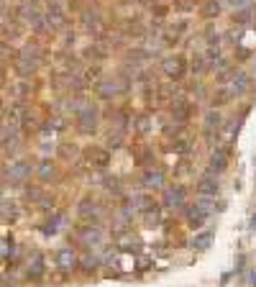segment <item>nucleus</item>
Segmentation results:
<instances>
[{"instance_id": "obj_1", "label": "nucleus", "mask_w": 256, "mask_h": 287, "mask_svg": "<svg viewBox=\"0 0 256 287\" xmlns=\"http://www.w3.org/2000/svg\"><path fill=\"white\" fill-rule=\"evenodd\" d=\"M97 121H100L97 105H95V103H87V105L77 113V131L82 133V136H93V133L97 131Z\"/></svg>"}, {"instance_id": "obj_2", "label": "nucleus", "mask_w": 256, "mask_h": 287, "mask_svg": "<svg viewBox=\"0 0 256 287\" xmlns=\"http://www.w3.org/2000/svg\"><path fill=\"white\" fill-rule=\"evenodd\" d=\"M208 215H210V210H205L200 203L185 205V223H187L190 228H195V231H200L208 223Z\"/></svg>"}, {"instance_id": "obj_3", "label": "nucleus", "mask_w": 256, "mask_h": 287, "mask_svg": "<svg viewBox=\"0 0 256 287\" xmlns=\"http://www.w3.org/2000/svg\"><path fill=\"white\" fill-rule=\"evenodd\" d=\"M161 203L167 205V208H185L187 205V187L185 185H169L167 190H164Z\"/></svg>"}, {"instance_id": "obj_4", "label": "nucleus", "mask_w": 256, "mask_h": 287, "mask_svg": "<svg viewBox=\"0 0 256 287\" xmlns=\"http://www.w3.org/2000/svg\"><path fill=\"white\" fill-rule=\"evenodd\" d=\"M31 175H33V167H31V161H26V159H18V161H13V164L8 167V179H11L13 185L29 182Z\"/></svg>"}, {"instance_id": "obj_5", "label": "nucleus", "mask_w": 256, "mask_h": 287, "mask_svg": "<svg viewBox=\"0 0 256 287\" xmlns=\"http://www.w3.org/2000/svg\"><path fill=\"white\" fill-rule=\"evenodd\" d=\"M164 182H167V175H164V169H154V167H146L144 175H141V187L146 192L151 190H161Z\"/></svg>"}, {"instance_id": "obj_6", "label": "nucleus", "mask_w": 256, "mask_h": 287, "mask_svg": "<svg viewBox=\"0 0 256 287\" xmlns=\"http://www.w3.org/2000/svg\"><path fill=\"white\" fill-rule=\"evenodd\" d=\"M195 103H190V100H172L169 103V113H172V118H175V123H182L185 126L192 115H195Z\"/></svg>"}, {"instance_id": "obj_7", "label": "nucleus", "mask_w": 256, "mask_h": 287, "mask_svg": "<svg viewBox=\"0 0 256 287\" xmlns=\"http://www.w3.org/2000/svg\"><path fill=\"white\" fill-rule=\"evenodd\" d=\"M54 262H57V267L62 272H72V269L80 264V256L72 246H62V249L54 251Z\"/></svg>"}, {"instance_id": "obj_8", "label": "nucleus", "mask_w": 256, "mask_h": 287, "mask_svg": "<svg viewBox=\"0 0 256 287\" xmlns=\"http://www.w3.org/2000/svg\"><path fill=\"white\" fill-rule=\"evenodd\" d=\"M128 90V82L123 80H100L97 82V95L103 97V100H113L115 95H121Z\"/></svg>"}, {"instance_id": "obj_9", "label": "nucleus", "mask_w": 256, "mask_h": 287, "mask_svg": "<svg viewBox=\"0 0 256 287\" xmlns=\"http://www.w3.org/2000/svg\"><path fill=\"white\" fill-rule=\"evenodd\" d=\"M161 69H164V75H167L169 80H182L187 75V62L182 59L179 54L177 57H167L161 62Z\"/></svg>"}, {"instance_id": "obj_10", "label": "nucleus", "mask_w": 256, "mask_h": 287, "mask_svg": "<svg viewBox=\"0 0 256 287\" xmlns=\"http://www.w3.org/2000/svg\"><path fill=\"white\" fill-rule=\"evenodd\" d=\"M85 161L95 169H105L111 164V151L105 146H90V149H85Z\"/></svg>"}, {"instance_id": "obj_11", "label": "nucleus", "mask_w": 256, "mask_h": 287, "mask_svg": "<svg viewBox=\"0 0 256 287\" xmlns=\"http://www.w3.org/2000/svg\"><path fill=\"white\" fill-rule=\"evenodd\" d=\"M195 190L200 197H215L218 192H221V182H218V175L213 172H208L197 179V185H195Z\"/></svg>"}, {"instance_id": "obj_12", "label": "nucleus", "mask_w": 256, "mask_h": 287, "mask_svg": "<svg viewBox=\"0 0 256 287\" xmlns=\"http://www.w3.org/2000/svg\"><path fill=\"white\" fill-rule=\"evenodd\" d=\"M100 213H103V208H100V203L93 200V197H85V200L77 205V215L82 221H97Z\"/></svg>"}, {"instance_id": "obj_13", "label": "nucleus", "mask_w": 256, "mask_h": 287, "mask_svg": "<svg viewBox=\"0 0 256 287\" xmlns=\"http://www.w3.org/2000/svg\"><path fill=\"white\" fill-rule=\"evenodd\" d=\"M77 233H80V241H82L85 246H97L100 241L105 239L103 231H100V226H95V223H93V226H80Z\"/></svg>"}, {"instance_id": "obj_14", "label": "nucleus", "mask_w": 256, "mask_h": 287, "mask_svg": "<svg viewBox=\"0 0 256 287\" xmlns=\"http://www.w3.org/2000/svg\"><path fill=\"white\" fill-rule=\"evenodd\" d=\"M228 161H231V154H228L225 149H215L213 154H210V161H208V169L213 175H221L228 169Z\"/></svg>"}, {"instance_id": "obj_15", "label": "nucleus", "mask_w": 256, "mask_h": 287, "mask_svg": "<svg viewBox=\"0 0 256 287\" xmlns=\"http://www.w3.org/2000/svg\"><path fill=\"white\" fill-rule=\"evenodd\" d=\"M44 272H47V259H44L41 251H33V256H31V262H29V277L36 282V280H41Z\"/></svg>"}, {"instance_id": "obj_16", "label": "nucleus", "mask_w": 256, "mask_h": 287, "mask_svg": "<svg viewBox=\"0 0 256 287\" xmlns=\"http://www.w3.org/2000/svg\"><path fill=\"white\" fill-rule=\"evenodd\" d=\"M223 128V115L218 111H208L205 113V136L208 139H215V133Z\"/></svg>"}, {"instance_id": "obj_17", "label": "nucleus", "mask_w": 256, "mask_h": 287, "mask_svg": "<svg viewBox=\"0 0 256 287\" xmlns=\"http://www.w3.org/2000/svg\"><path fill=\"white\" fill-rule=\"evenodd\" d=\"M133 161H136L139 167H151V164H154V149L146 146V144L133 146Z\"/></svg>"}, {"instance_id": "obj_18", "label": "nucleus", "mask_w": 256, "mask_h": 287, "mask_svg": "<svg viewBox=\"0 0 256 287\" xmlns=\"http://www.w3.org/2000/svg\"><path fill=\"white\" fill-rule=\"evenodd\" d=\"M157 205V200H154V195L151 192H136L133 197H131V208L133 210H149V208H154Z\"/></svg>"}, {"instance_id": "obj_19", "label": "nucleus", "mask_w": 256, "mask_h": 287, "mask_svg": "<svg viewBox=\"0 0 256 287\" xmlns=\"http://www.w3.org/2000/svg\"><path fill=\"white\" fill-rule=\"evenodd\" d=\"M64 223H67V215H64V213H54L51 215V218L47 221V223H44V233H47V236H54V233H59V228L64 226Z\"/></svg>"}, {"instance_id": "obj_20", "label": "nucleus", "mask_w": 256, "mask_h": 287, "mask_svg": "<svg viewBox=\"0 0 256 287\" xmlns=\"http://www.w3.org/2000/svg\"><path fill=\"white\" fill-rule=\"evenodd\" d=\"M231 82H233V85H231V93H233V95H243L246 90H249V82H251V77L246 75V72H236Z\"/></svg>"}, {"instance_id": "obj_21", "label": "nucleus", "mask_w": 256, "mask_h": 287, "mask_svg": "<svg viewBox=\"0 0 256 287\" xmlns=\"http://www.w3.org/2000/svg\"><path fill=\"white\" fill-rule=\"evenodd\" d=\"M36 172H39V177L44 179V182H49V179L57 177V164H54L51 159H44L39 167H36Z\"/></svg>"}, {"instance_id": "obj_22", "label": "nucleus", "mask_w": 256, "mask_h": 287, "mask_svg": "<svg viewBox=\"0 0 256 287\" xmlns=\"http://www.w3.org/2000/svg\"><path fill=\"white\" fill-rule=\"evenodd\" d=\"M151 128H154V123H151V115H149V113H141L139 118L133 121V131L139 133V136H146Z\"/></svg>"}, {"instance_id": "obj_23", "label": "nucleus", "mask_w": 256, "mask_h": 287, "mask_svg": "<svg viewBox=\"0 0 256 287\" xmlns=\"http://www.w3.org/2000/svg\"><path fill=\"white\" fill-rule=\"evenodd\" d=\"M144 223H146V228H157V226H159V223H161V210H159V205H154V208L144 210Z\"/></svg>"}, {"instance_id": "obj_24", "label": "nucleus", "mask_w": 256, "mask_h": 287, "mask_svg": "<svg viewBox=\"0 0 256 287\" xmlns=\"http://www.w3.org/2000/svg\"><path fill=\"white\" fill-rule=\"evenodd\" d=\"M0 215H3L5 221H16L18 215H21V210H18V205L13 200H3L0 203Z\"/></svg>"}, {"instance_id": "obj_25", "label": "nucleus", "mask_w": 256, "mask_h": 287, "mask_svg": "<svg viewBox=\"0 0 256 287\" xmlns=\"http://www.w3.org/2000/svg\"><path fill=\"white\" fill-rule=\"evenodd\" d=\"M210 244H213V231H200L192 236V246L195 249H208Z\"/></svg>"}, {"instance_id": "obj_26", "label": "nucleus", "mask_w": 256, "mask_h": 287, "mask_svg": "<svg viewBox=\"0 0 256 287\" xmlns=\"http://www.w3.org/2000/svg\"><path fill=\"white\" fill-rule=\"evenodd\" d=\"M103 187H105L111 195H123V187H121V179H118V177L105 175V177H103Z\"/></svg>"}, {"instance_id": "obj_27", "label": "nucleus", "mask_w": 256, "mask_h": 287, "mask_svg": "<svg viewBox=\"0 0 256 287\" xmlns=\"http://www.w3.org/2000/svg\"><path fill=\"white\" fill-rule=\"evenodd\" d=\"M187 69H192V75H205L208 72V62L203 57H192V62H187Z\"/></svg>"}, {"instance_id": "obj_28", "label": "nucleus", "mask_w": 256, "mask_h": 287, "mask_svg": "<svg viewBox=\"0 0 256 287\" xmlns=\"http://www.w3.org/2000/svg\"><path fill=\"white\" fill-rule=\"evenodd\" d=\"M233 93L228 87H218V93H213V105H225L228 100H233Z\"/></svg>"}, {"instance_id": "obj_29", "label": "nucleus", "mask_w": 256, "mask_h": 287, "mask_svg": "<svg viewBox=\"0 0 256 287\" xmlns=\"http://www.w3.org/2000/svg\"><path fill=\"white\" fill-rule=\"evenodd\" d=\"M123 141H126V128H118L115 133H111V136H108V146H123ZM105 146V149H108Z\"/></svg>"}, {"instance_id": "obj_30", "label": "nucleus", "mask_w": 256, "mask_h": 287, "mask_svg": "<svg viewBox=\"0 0 256 287\" xmlns=\"http://www.w3.org/2000/svg\"><path fill=\"white\" fill-rule=\"evenodd\" d=\"M221 13V3H215V0H210V3H205V8H203V16H218Z\"/></svg>"}, {"instance_id": "obj_31", "label": "nucleus", "mask_w": 256, "mask_h": 287, "mask_svg": "<svg viewBox=\"0 0 256 287\" xmlns=\"http://www.w3.org/2000/svg\"><path fill=\"white\" fill-rule=\"evenodd\" d=\"M13 249V239H0V256H8Z\"/></svg>"}, {"instance_id": "obj_32", "label": "nucleus", "mask_w": 256, "mask_h": 287, "mask_svg": "<svg viewBox=\"0 0 256 287\" xmlns=\"http://www.w3.org/2000/svg\"><path fill=\"white\" fill-rule=\"evenodd\" d=\"M85 26H87L90 31H97V26H100V18H97V16H90V13H87V16H85Z\"/></svg>"}, {"instance_id": "obj_33", "label": "nucleus", "mask_w": 256, "mask_h": 287, "mask_svg": "<svg viewBox=\"0 0 256 287\" xmlns=\"http://www.w3.org/2000/svg\"><path fill=\"white\" fill-rule=\"evenodd\" d=\"M85 57H90V59H100V57H105V49H100V47H90V49L85 51Z\"/></svg>"}, {"instance_id": "obj_34", "label": "nucleus", "mask_w": 256, "mask_h": 287, "mask_svg": "<svg viewBox=\"0 0 256 287\" xmlns=\"http://www.w3.org/2000/svg\"><path fill=\"white\" fill-rule=\"evenodd\" d=\"M100 75H103V72H100V67H90V69H87V75H85V82H93V80H100Z\"/></svg>"}, {"instance_id": "obj_35", "label": "nucleus", "mask_w": 256, "mask_h": 287, "mask_svg": "<svg viewBox=\"0 0 256 287\" xmlns=\"http://www.w3.org/2000/svg\"><path fill=\"white\" fill-rule=\"evenodd\" d=\"M59 154H62L64 159H69V157L77 154V149H75V146H59Z\"/></svg>"}, {"instance_id": "obj_36", "label": "nucleus", "mask_w": 256, "mask_h": 287, "mask_svg": "<svg viewBox=\"0 0 256 287\" xmlns=\"http://www.w3.org/2000/svg\"><path fill=\"white\" fill-rule=\"evenodd\" d=\"M13 93H16V95H26V93H29V85H26V82L16 85V90H13Z\"/></svg>"}, {"instance_id": "obj_37", "label": "nucleus", "mask_w": 256, "mask_h": 287, "mask_svg": "<svg viewBox=\"0 0 256 287\" xmlns=\"http://www.w3.org/2000/svg\"><path fill=\"white\" fill-rule=\"evenodd\" d=\"M228 3H231L233 8H243L246 3H249V0H228Z\"/></svg>"}, {"instance_id": "obj_38", "label": "nucleus", "mask_w": 256, "mask_h": 287, "mask_svg": "<svg viewBox=\"0 0 256 287\" xmlns=\"http://www.w3.org/2000/svg\"><path fill=\"white\" fill-rule=\"evenodd\" d=\"M3 85H5V72L0 69V87H3Z\"/></svg>"}, {"instance_id": "obj_39", "label": "nucleus", "mask_w": 256, "mask_h": 287, "mask_svg": "<svg viewBox=\"0 0 256 287\" xmlns=\"http://www.w3.org/2000/svg\"><path fill=\"white\" fill-rule=\"evenodd\" d=\"M5 111H8V108H5V103H3V100H0V115H3Z\"/></svg>"}, {"instance_id": "obj_40", "label": "nucleus", "mask_w": 256, "mask_h": 287, "mask_svg": "<svg viewBox=\"0 0 256 287\" xmlns=\"http://www.w3.org/2000/svg\"><path fill=\"white\" fill-rule=\"evenodd\" d=\"M251 282H254V287H256V272L251 274Z\"/></svg>"}, {"instance_id": "obj_41", "label": "nucleus", "mask_w": 256, "mask_h": 287, "mask_svg": "<svg viewBox=\"0 0 256 287\" xmlns=\"http://www.w3.org/2000/svg\"><path fill=\"white\" fill-rule=\"evenodd\" d=\"M251 226H254V228H256V215H254V218H251Z\"/></svg>"}, {"instance_id": "obj_42", "label": "nucleus", "mask_w": 256, "mask_h": 287, "mask_svg": "<svg viewBox=\"0 0 256 287\" xmlns=\"http://www.w3.org/2000/svg\"><path fill=\"white\" fill-rule=\"evenodd\" d=\"M0 192H3V187H0Z\"/></svg>"}]
</instances>
